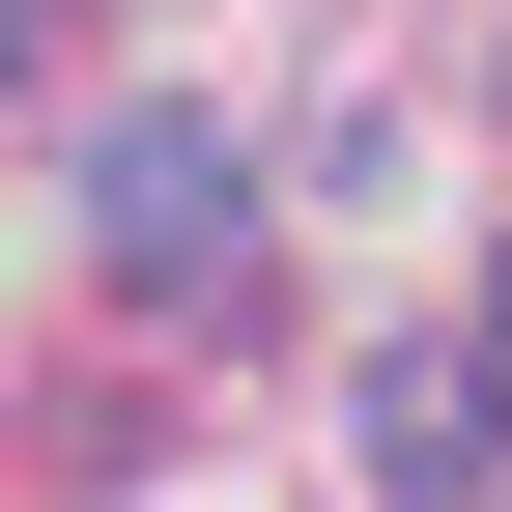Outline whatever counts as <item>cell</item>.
Masks as SVG:
<instances>
[{"mask_svg": "<svg viewBox=\"0 0 512 512\" xmlns=\"http://www.w3.org/2000/svg\"><path fill=\"white\" fill-rule=\"evenodd\" d=\"M86 256L143 313H256V143H228V114H114V143H86Z\"/></svg>", "mask_w": 512, "mask_h": 512, "instance_id": "6da1fadb", "label": "cell"}, {"mask_svg": "<svg viewBox=\"0 0 512 512\" xmlns=\"http://www.w3.org/2000/svg\"><path fill=\"white\" fill-rule=\"evenodd\" d=\"M484 456H512V370L484 342H399V370H370V484H399V512H456Z\"/></svg>", "mask_w": 512, "mask_h": 512, "instance_id": "7a4b0ae2", "label": "cell"}, {"mask_svg": "<svg viewBox=\"0 0 512 512\" xmlns=\"http://www.w3.org/2000/svg\"><path fill=\"white\" fill-rule=\"evenodd\" d=\"M484 370H512V256H484Z\"/></svg>", "mask_w": 512, "mask_h": 512, "instance_id": "3957f363", "label": "cell"}]
</instances>
